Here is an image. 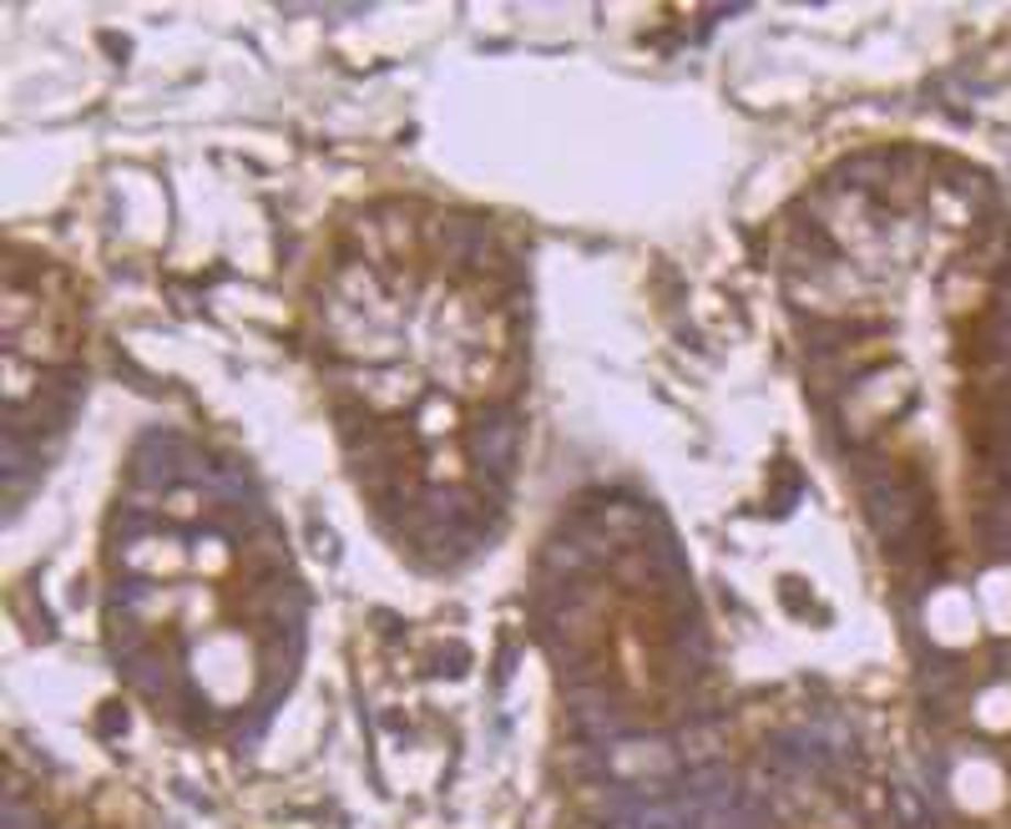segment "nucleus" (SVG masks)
<instances>
[{
  "instance_id": "7ed1b4c3",
  "label": "nucleus",
  "mask_w": 1011,
  "mask_h": 829,
  "mask_svg": "<svg viewBox=\"0 0 1011 829\" xmlns=\"http://www.w3.org/2000/svg\"><path fill=\"white\" fill-rule=\"evenodd\" d=\"M183 461H188V451L177 435H147L138 445V480L142 486H173Z\"/></svg>"
},
{
  "instance_id": "423d86ee",
  "label": "nucleus",
  "mask_w": 1011,
  "mask_h": 829,
  "mask_svg": "<svg viewBox=\"0 0 1011 829\" xmlns=\"http://www.w3.org/2000/svg\"><path fill=\"white\" fill-rule=\"evenodd\" d=\"M101 729H107V733H117V729H127V714H107V718H101Z\"/></svg>"
},
{
  "instance_id": "39448f33",
  "label": "nucleus",
  "mask_w": 1011,
  "mask_h": 829,
  "mask_svg": "<svg viewBox=\"0 0 1011 829\" xmlns=\"http://www.w3.org/2000/svg\"><path fill=\"white\" fill-rule=\"evenodd\" d=\"M0 829H36V819H31V809L21 805V799H6V819H0Z\"/></svg>"
},
{
  "instance_id": "f257e3e1",
  "label": "nucleus",
  "mask_w": 1011,
  "mask_h": 829,
  "mask_svg": "<svg viewBox=\"0 0 1011 829\" xmlns=\"http://www.w3.org/2000/svg\"><path fill=\"white\" fill-rule=\"evenodd\" d=\"M865 501H870V521L875 531L895 546V552H905V537H911L915 527V496L911 486L900 476H875L870 486H865Z\"/></svg>"
},
{
  "instance_id": "20e7f679",
  "label": "nucleus",
  "mask_w": 1011,
  "mask_h": 829,
  "mask_svg": "<svg viewBox=\"0 0 1011 829\" xmlns=\"http://www.w3.org/2000/svg\"><path fill=\"white\" fill-rule=\"evenodd\" d=\"M890 809H895V825L900 829H925V825H931V805H925L911 784L890 789Z\"/></svg>"
},
{
  "instance_id": "f03ea898",
  "label": "nucleus",
  "mask_w": 1011,
  "mask_h": 829,
  "mask_svg": "<svg viewBox=\"0 0 1011 829\" xmlns=\"http://www.w3.org/2000/svg\"><path fill=\"white\" fill-rule=\"evenodd\" d=\"M471 455L486 476H506L516 461V414L512 410H481L471 425Z\"/></svg>"
}]
</instances>
